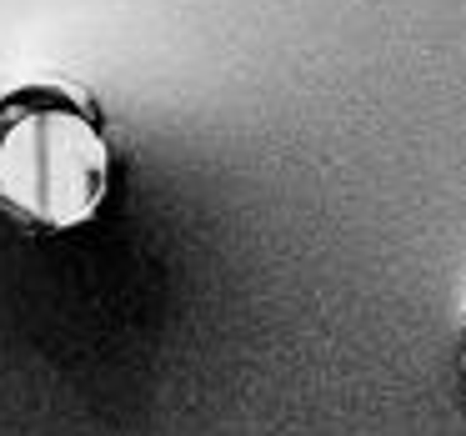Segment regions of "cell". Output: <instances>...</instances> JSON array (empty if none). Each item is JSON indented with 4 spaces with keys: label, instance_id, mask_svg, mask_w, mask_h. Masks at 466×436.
<instances>
[{
    "label": "cell",
    "instance_id": "cell-1",
    "mask_svg": "<svg viewBox=\"0 0 466 436\" xmlns=\"http://www.w3.org/2000/svg\"><path fill=\"white\" fill-rule=\"evenodd\" d=\"M111 151L96 111L61 86L0 96V196L41 226H81L101 206Z\"/></svg>",
    "mask_w": 466,
    "mask_h": 436
},
{
    "label": "cell",
    "instance_id": "cell-2",
    "mask_svg": "<svg viewBox=\"0 0 466 436\" xmlns=\"http://www.w3.org/2000/svg\"><path fill=\"white\" fill-rule=\"evenodd\" d=\"M461 371H466V321H461Z\"/></svg>",
    "mask_w": 466,
    "mask_h": 436
}]
</instances>
